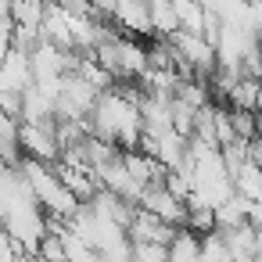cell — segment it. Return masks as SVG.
<instances>
[{"instance_id":"1","label":"cell","mask_w":262,"mask_h":262,"mask_svg":"<svg viewBox=\"0 0 262 262\" xmlns=\"http://www.w3.org/2000/svg\"><path fill=\"white\" fill-rule=\"evenodd\" d=\"M90 133L112 140L115 147H140L144 137V119H140V90H126V83H112L108 90L97 94L90 115Z\"/></svg>"},{"instance_id":"2","label":"cell","mask_w":262,"mask_h":262,"mask_svg":"<svg viewBox=\"0 0 262 262\" xmlns=\"http://www.w3.org/2000/svg\"><path fill=\"white\" fill-rule=\"evenodd\" d=\"M18 169H22V176H26V183H29L36 205L47 212V219H69V215L79 208V198L65 187V180L58 176L54 162H40V158L22 155V158H18Z\"/></svg>"},{"instance_id":"3","label":"cell","mask_w":262,"mask_h":262,"mask_svg":"<svg viewBox=\"0 0 262 262\" xmlns=\"http://www.w3.org/2000/svg\"><path fill=\"white\" fill-rule=\"evenodd\" d=\"M18 147H22V155H29V158L58 162V158H61L58 119H40V122L22 119V122H18Z\"/></svg>"},{"instance_id":"4","label":"cell","mask_w":262,"mask_h":262,"mask_svg":"<svg viewBox=\"0 0 262 262\" xmlns=\"http://www.w3.org/2000/svg\"><path fill=\"white\" fill-rule=\"evenodd\" d=\"M137 205H140V208H147V212H155L158 219H165V223H172V226H180V223L187 219V201H183V198H176V194L165 187V180L147 183V187L140 190Z\"/></svg>"},{"instance_id":"5","label":"cell","mask_w":262,"mask_h":262,"mask_svg":"<svg viewBox=\"0 0 262 262\" xmlns=\"http://www.w3.org/2000/svg\"><path fill=\"white\" fill-rule=\"evenodd\" d=\"M108 22L122 36H151V8L147 0H115V8L108 11Z\"/></svg>"},{"instance_id":"6","label":"cell","mask_w":262,"mask_h":262,"mask_svg":"<svg viewBox=\"0 0 262 262\" xmlns=\"http://www.w3.org/2000/svg\"><path fill=\"white\" fill-rule=\"evenodd\" d=\"M172 230H176L172 223L158 219L155 212H147V208H140V205H137V212H133V219H129V226H126L129 241H162V244H169Z\"/></svg>"},{"instance_id":"7","label":"cell","mask_w":262,"mask_h":262,"mask_svg":"<svg viewBox=\"0 0 262 262\" xmlns=\"http://www.w3.org/2000/svg\"><path fill=\"white\" fill-rule=\"evenodd\" d=\"M18 115L8 112V108H0V162H8V165H18L22 158V147H18Z\"/></svg>"},{"instance_id":"8","label":"cell","mask_w":262,"mask_h":262,"mask_svg":"<svg viewBox=\"0 0 262 262\" xmlns=\"http://www.w3.org/2000/svg\"><path fill=\"white\" fill-rule=\"evenodd\" d=\"M169 258L172 262H198L201 258V233H194L190 226H176L169 237Z\"/></svg>"},{"instance_id":"9","label":"cell","mask_w":262,"mask_h":262,"mask_svg":"<svg viewBox=\"0 0 262 262\" xmlns=\"http://www.w3.org/2000/svg\"><path fill=\"white\" fill-rule=\"evenodd\" d=\"M233 190L241 198H251V201H262V165L244 158L237 169H233Z\"/></svg>"},{"instance_id":"10","label":"cell","mask_w":262,"mask_h":262,"mask_svg":"<svg viewBox=\"0 0 262 262\" xmlns=\"http://www.w3.org/2000/svg\"><path fill=\"white\" fill-rule=\"evenodd\" d=\"M43 11H47V0H11V26L18 29H36L40 33V22H43Z\"/></svg>"},{"instance_id":"11","label":"cell","mask_w":262,"mask_h":262,"mask_svg":"<svg viewBox=\"0 0 262 262\" xmlns=\"http://www.w3.org/2000/svg\"><path fill=\"white\" fill-rule=\"evenodd\" d=\"M255 94H258V79L255 76H237L233 86L226 90V108H241V112H255Z\"/></svg>"},{"instance_id":"12","label":"cell","mask_w":262,"mask_h":262,"mask_svg":"<svg viewBox=\"0 0 262 262\" xmlns=\"http://www.w3.org/2000/svg\"><path fill=\"white\" fill-rule=\"evenodd\" d=\"M226 237V248H230V258H255V226L251 223H241L233 230H223Z\"/></svg>"},{"instance_id":"13","label":"cell","mask_w":262,"mask_h":262,"mask_svg":"<svg viewBox=\"0 0 262 262\" xmlns=\"http://www.w3.org/2000/svg\"><path fill=\"white\" fill-rule=\"evenodd\" d=\"M147 8H151V36H169L180 29L172 0H147Z\"/></svg>"},{"instance_id":"14","label":"cell","mask_w":262,"mask_h":262,"mask_svg":"<svg viewBox=\"0 0 262 262\" xmlns=\"http://www.w3.org/2000/svg\"><path fill=\"white\" fill-rule=\"evenodd\" d=\"M129 258L165 262V258H169V244H162V241H129Z\"/></svg>"},{"instance_id":"15","label":"cell","mask_w":262,"mask_h":262,"mask_svg":"<svg viewBox=\"0 0 262 262\" xmlns=\"http://www.w3.org/2000/svg\"><path fill=\"white\" fill-rule=\"evenodd\" d=\"M201 258H230V248H226V237H223V230H205L201 233Z\"/></svg>"},{"instance_id":"16","label":"cell","mask_w":262,"mask_h":262,"mask_svg":"<svg viewBox=\"0 0 262 262\" xmlns=\"http://www.w3.org/2000/svg\"><path fill=\"white\" fill-rule=\"evenodd\" d=\"M230 122H233V133L251 140L255 137V112H241V108H230Z\"/></svg>"}]
</instances>
